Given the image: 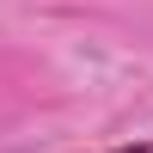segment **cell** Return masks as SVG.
Returning <instances> with one entry per match:
<instances>
[{
	"mask_svg": "<svg viewBox=\"0 0 153 153\" xmlns=\"http://www.w3.org/2000/svg\"><path fill=\"white\" fill-rule=\"evenodd\" d=\"M117 153H153V147H117Z\"/></svg>",
	"mask_w": 153,
	"mask_h": 153,
	"instance_id": "6da1fadb",
	"label": "cell"
}]
</instances>
